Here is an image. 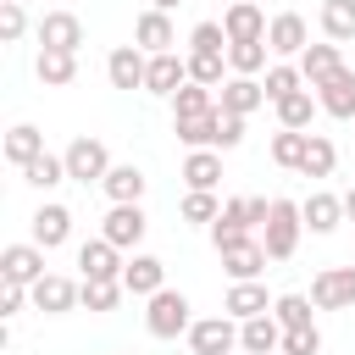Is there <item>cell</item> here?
<instances>
[{
  "instance_id": "7",
  "label": "cell",
  "mask_w": 355,
  "mask_h": 355,
  "mask_svg": "<svg viewBox=\"0 0 355 355\" xmlns=\"http://www.w3.org/2000/svg\"><path fill=\"white\" fill-rule=\"evenodd\" d=\"M39 277H50L39 244H6V250H0V283H22V288H33Z\"/></svg>"
},
{
  "instance_id": "39",
  "label": "cell",
  "mask_w": 355,
  "mask_h": 355,
  "mask_svg": "<svg viewBox=\"0 0 355 355\" xmlns=\"http://www.w3.org/2000/svg\"><path fill=\"white\" fill-rule=\"evenodd\" d=\"M272 316H277L283 333L288 327H311V294H277L272 300Z\"/></svg>"
},
{
  "instance_id": "13",
  "label": "cell",
  "mask_w": 355,
  "mask_h": 355,
  "mask_svg": "<svg viewBox=\"0 0 355 355\" xmlns=\"http://www.w3.org/2000/svg\"><path fill=\"white\" fill-rule=\"evenodd\" d=\"M144 72H150V55H144L139 44H116V50L105 55L111 89H144Z\"/></svg>"
},
{
  "instance_id": "19",
  "label": "cell",
  "mask_w": 355,
  "mask_h": 355,
  "mask_svg": "<svg viewBox=\"0 0 355 355\" xmlns=\"http://www.w3.org/2000/svg\"><path fill=\"white\" fill-rule=\"evenodd\" d=\"M122 288L128 294H161L166 288V261L161 255H128V266H122Z\"/></svg>"
},
{
  "instance_id": "2",
  "label": "cell",
  "mask_w": 355,
  "mask_h": 355,
  "mask_svg": "<svg viewBox=\"0 0 355 355\" xmlns=\"http://www.w3.org/2000/svg\"><path fill=\"white\" fill-rule=\"evenodd\" d=\"M194 305H189V294H178V288H161V294H150V311H144V327L155 333V338H178V333H189L194 327V316H189Z\"/></svg>"
},
{
  "instance_id": "40",
  "label": "cell",
  "mask_w": 355,
  "mask_h": 355,
  "mask_svg": "<svg viewBox=\"0 0 355 355\" xmlns=\"http://www.w3.org/2000/svg\"><path fill=\"white\" fill-rule=\"evenodd\" d=\"M189 50H194V55H227V33H222V22H194Z\"/></svg>"
},
{
  "instance_id": "35",
  "label": "cell",
  "mask_w": 355,
  "mask_h": 355,
  "mask_svg": "<svg viewBox=\"0 0 355 355\" xmlns=\"http://www.w3.org/2000/svg\"><path fill=\"white\" fill-rule=\"evenodd\" d=\"M261 89H266V100L277 105V100H288L294 89H305V72H300V67H288V61H277V67H266Z\"/></svg>"
},
{
  "instance_id": "3",
  "label": "cell",
  "mask_w": 355,
  "mask_h": 355,
  "mask_svg": "<svg viewBox=\"0 0 355 355\" xmlns=\"http://www.w3.org/2000/svg\"><path fill=\"white\" fill-rule=\"evenodd\" d=\"M61 161H67V178H72V183H105V172L116 166V161H111V150H105L100 139H89V133H83V139H72Z\"/></svg>"
},
{
  "instance_id": "8",
  "label": "cell",
  "mask_w": 355,
  "mask_h": 355,
  "mask_svg": "<svg viewBox=\"0 0 355 355\" xmlns=\"http://www.w3.org/2000/svg\"><path fill=\"white\" fill-rule=\"evenodd\" d=\"M233 344H239V322L233 316H200L189 327V349L194 355H233Z\"/></svg>"
},
{
  "instance_id": "23",
  "label": "cell",
  "mask_w": 355,
  "mask_h": 355,
  "mask_svg": "<svg viewBox=\"0 0 355 355\" xmlns=\"http://www.w3.org/2000/svg\"><path fill=\"white\" fill-rule=\"evenodd\" d=\"M144 183H150V178H144L133 161H116V166L105 172V183H100V189L111 194V205H139V200H144Z\"/></svg>"
},
{
  "instance_id": "17",
  "label": "cell",
  "mask_w": 355,
  "mask_h": 355,
  "mask_svg": "<svg viewBox=\"0 0 355 355\" xmlns=\"http://www.w3.org/2000/svg\"><path fill=\"white\" fill-rule=\"evenodd\" d=\"M261 105H266L261 78H227V83L216 89V111H227V116H250V111H261Z\"/></svg>"
},
{
  "instance_id": "4",
  "label": "cell",
  "mask_w": 355,
  "mask_h": 355,
  "mask_svg": "<svg viewBox=\"0 0 355 355\" xmlns=\"http://www.w3.org/2000/svg\"><path fill=\"white\" fill-rule=\"evenodd\" d=\"M311 305L316 311H349L355 305V266H322L311 277Z\"/></svg>"
},
{
  "instance_id": "11",
  "label": "cell",
  "mask_w": 355,
  "mask_h": 355,
  "mask_svg": "<svg viewBox=\"0 0 355 355\" xmlns=\"http://www.w3.org/2000/svg\"><path fill=\"white\" fill-rule=\"evenodd\" d=\"M266 11L255 6V0H233L227 6V17H222V33H227V44H255V39H266Z\"/></svg>"
},
{
  "instance_id": "34",
  "label": "cell",
  "mask_w": 355,
  "mask_h": 355,
  "mask_svg": "<svg viewBox=\"0 0 355 355\" xmlns=\"http://www.w3.org/2000/svg\"><path fill=\"white\" fill-rule=\"evenodd\" d=\"M305 144H311V133L277 128V133H272V161H277V166H288V172H300V166H305Z\"/></svg>"
},
{
  "instance_id": "33",
  "label": "cell",
  "mask_w": 355,
  "mask_h": 355,
  "mask_svg": "<svg viewBox=\"0 0 355 355\" xmlns=\"http://www.w3.org/2000/svg\"><path fill=\"white\" fill-rule=\"evenodd\" d=\"M322 33L333 44L355 39V0H322Z\"/></svg>"
},
{
  "instance_id": "5",
  "label": "cell",
  "mask_w": 355,
  "mask_h": 355,
  "mask_svg": "<svg viewBox=\"0 0 355 355\" xmlns=\"http://www.w3.org/2000/svg\"><path fill=\"white\" fill-rule=\"evenodd\" d=\"M78 266H83V283H122V250L111 239H83L78 244Z\"/></svg>"
},
{
  "instance_id": "51",
  "label": "cell",
  "mask_w": 355,
  "mask_h": 355,
  "mask_svg": "<svg viewBox=\"0 0 355 355\" xmlns=\"http://www.w3.org/2000/svg\"><path fill=\"white\" fill-rule=\"evenodd\" d=\"M277 355H283V349H277Z\"/></svg>"
},
{
  "instance_id": "10",
  "label": "cell",
  "mask_w": 355,
  "mask_h": 355,
  "mask_svg": "<svg viewBox=\"0 0 355 355\" xmlns=\"http://www.w3.org/2000/svg\"><path fill=\"white\" fill-rule=\"evenodd\" d=\"M28 294H33V305H39L44 316H67L72 305H83V283H72V277H61V272L39 277Z\"/></svg>"
},
{
  "instance_id": "24",
  "label": "cell",
  "mask_w": 355,
  "mask_h": 355,
  "mask_svg": "<svg viewBox=\"0 0 355 355\" xmlns=\"http://www.w3.org/2000/svg\"><path fill=\"white\" fill-rule=\"evenodd\" d=\"M300 211H305V227H311V233H333V227L344 222V194L316 189L311 200H300Z\"/></svg>"
},
{
  "instance_id": "38",
  "label": "cell",
  "mask_w": 355,
  "mask_h": 355,
  "mask_svg": "<svg viewBox=\"0 0 355 355\" xmlns=\"http://www.w3.org/2000/svg\"><path fill=\"white\" fill-rule=\"evenodd\" d=\"M22 183H33V189H55V183H67V161L44 150L39 161H28V166H22Z\"/></svg>"
},
{
  "instance_id": "44",
  "label": "cell",
  "mask_w": 355,
  "mask_h": 355,
  "mask_svg": "<svg viewBox=\"0 0 355 355\" xmlns=\"http://www.w3.org/2000/svg\"><path fill=\"white\" fill-rule=\"evenodd\" d=\"M222 216V205H216V194H183V222H216Z\"/></svg>"
},
{
  "instance_id": "28",
  "label": "cell",
  "mask_w": 355,
  "mask_h": 355,
  "mask_svg": "<svg viewBox=\"0 0 355 355\" xmlns=\"http://www.w3.org/2000/svg\"><path fill=\"white\" fill-rule=\"evenodd\" d=\"M39 155H44V133H39L33 122H17V128L6 133V161L22 172V166H28V161H39Z\"/></svg>"
},
{
  "instance_id": "50",
  "label": "cell",
  "mask_w": 355,
  "mask_h": 355,
  "mask_svg": "<svg viewBox=\"0 0 355 355\" xmlns=\"http://www.w3.org/2000/svg\"><path fill=\"white\" fill-rule=\"evenodd\" d=\"M344 216H349V222H355V189H349V194H344Z\"/></svg>"
},
{
  "instance_id": "16",
  "label": "cell",
  "mask_w": 355,
  "mask_h": 355,
  "mask_svg": "<svg viewBox=\"0 0 355 355\" xmlns=\"http://www.w3.org/2000/svg\"><path fill=\"white\" fill-rule=\"evenodd\" d=\"M78 44H83V22L72 11H44L39 17V50H72L78 55Z\"/></svg>"
},
{
  "instance_id": "43",
  "label": "cell",
  "mask_w": 355,
  "mask_h": 355,
  "mask_svg": "<svg viewBox=\"0 0 355 355\" xmlns=\"http://www.w3.org/2000/svg\"><path fill=\"white\" fill-rule=\"evenodd\" d=\"M283 355H322L316 322H311V327H288V333H283Z\"/></svg>"
},
{
  "instance_id": "47",
  "label": "cell",
  "mask_w": 355,
  "mask_h": 355,
  "mask_svg": "<svg viewBox=\"0 0 355 355\" xmlns=\"http://www.w3.org/2000/svg\"><path fill=\"white\" fill-rule=\"evenodd\" d=\"M233 144H244V116H227L222 111V150H233Z\"/></svg>"
},
{
  "instance_id": "26",
  "label": "cell",
  "mask_w": 355,
  "mask_h": 355,
  "mask_svg": "<svg viewBox=\"0 0 355 355\" xmlns=\"http://www.w3.org/2000/svg\"><path fill=\"white\" fill-rule=\"evenodd\" d=\"M222 311H227L233 322H250V316H266V311H272V300H266V288H261V283H233V288H227V300H222Z\"/></svg>"
},
{
  "instance_id": "25",
  "label": "cell",
  "mask_w": 355,
  "mask_h": 355,
  "mask_svg": "<svg viewBox=\"0 0 355 355\" xmlns=\"http://www.w3.org/2000/svg\"><path fill=\"white\" fill-rule=\"evenodd\" d=\"M172 133H178L189 150H222V111H211V116H189V122H172Z\"/></svg>"
},
{
  "instance_id": "36",
  "label": "cell",
  "mask_w": 355,
  "mask_h": 355,
  "mask_svg": "<svg viewBox=\"0 0 355 355\" xmlns=\"http://www.w3.org/2000/svg\"><path fill=\"white\" fill-rule=\"evenodd\" d=\"M333 166H338V150H333V139L327 133H311V144H305V178H333Z\"/></svg>"
},
{
  "instance_id": "9",
  "label": "cell",
  "mask_w": 355,
  "mask_h": 355,
  "mask_svg": "<svg viewBox=\"0 0 355 355\" xmlns=\"http://www.w3.org/2000/svg\"><path fill=\"white\" fill-rule=\"evenodd\" d=\"M216 255H222V272H227L233 283H255V277L266 272V261H272L261 239H239V244H227V250H216Z\"/></svg>"
},
{
  "instance_id": "20",
  "label": "cell",
  "mask_w": 355,
  "mask_h": 355,
  "mask_svg": "<svg viewBox=\"0 0 355 355\" xmlns=\"http://www.w3.org/2000/svg\"><path fill=\"white\" fill-rule=\"evenodd\" d=\"M239 349H244V355H277V349H283V327H277V316L266 311V316L239 322Z\"/></svg>"
},
{
  "instance_id": "31",
  "label": "cell",
  "mask_w": 355,
  "mask_h": 355,
  "mask_svg": "<svg viewBox=\"0 0 355 355\" xmlns=\"http://www.w3.org/2000/svg\"><path fill=\"white\" fill-rule=\"evenodd\" d=\"M211 111H216V89H205V83H183V89L172 94V122L211 116Z\"/></svg>"
},
{
  "instance_id": "22",
  "label": "cell",
  "mask_w": 355,
  "mask_h": 355,
  "mask_svg": "<svg viewBox=\"0 0 355 355\" xmlns=\"http://www.w3.org/2000/svg\"><path fill=\"white\" fill-rule=\"evenodd\" d=\"M183 183H189V194H216V183H222V150H189Z\"/></svg>"
},
{
  "instance_id": "6",
  "label": "cell",
  "mask_w": 355,
  "mask_h": 355,
  "mask_svg": "<svg viewBox=\"0 0 355 355\" xmlns=\"http://www.w3.org/2000/svg\"><path fill=\"white\" fill-rule=\"evenodd\" d=\"M144 233H150L144 205H111V211H105V222H100V239H111L116 250H139V244H144Z\"/></svg>"
},
{
  "instance_id": "45",
  "label": "cell",
  "mask_w": 355,
  "mask_h": 355,
  "mask_svg": "<svg viewBox=\"0 0 355 355\" xmlns=\"http://www.w3.org/2000/svg\"><path fill=\"white\" fill-rule=\"evenodd\" d=\"M22 28H28L22 0H0V39H6V44H17V39H22Z\"/></svg>"
},
{
  "instance_id": "37",
  "label": "cell",
  "mask_w": 355,
  "mask_h": 355,
  "mask_svg": "<svg viewBox=\"0 0 355 355\" xmlns=\"http://www.w3.org/2000/svg\"><path fill=\"white\" fill-rule=\"evenodd\" d=\"M266 39H255V44H227V67H233V78H255L261 67H266Z\"/></svg>"
},
{
  "instance_id": "30",
  "label": "cell",
  "mask_w": 355,
  "mask_h": 355,
  "mask_svg": "<svg viewBox=\"0 0 355 355\" xmlns=\"http://www.w3.org/2000/svg\"><path fill=\"white\" fill-rule=\"evenodd\" d=\"M294 67H300V72H305V83H311V89H316V83H322V78H333V72H338V67H344V55H338V44H333V39H327V44H311V50H305V55H300V61H294Z\"/></svg>"
},
{
  "instance_id": "48",
  "label": "cell",
  "mask_w": 355,
  "mask_h": 355,
  "mask_svg": "<svg viewBox=\"0 0 355 355\" xmlns=\"http://www.w3.org/2000/svg\"><path fill=\"white\" fill-rule=\"evenodd\" d=\"M244 211H250V227H266V216H272V200L250 194V200H244Z\"/></svg>"
},
{
  "instance_id": "42",
  "label": "cell",
  "mask_w": 355,
  "mask_h": 355,
  "mask_svg": "<svg viewBox=\"0 0 355 355\" xmlns=\"http://www.w3.org/2000/svg\"><path fill=\"white\" fill-rule=\"evenodd\" d=\"M122 294H128L122 283H83V311H116Z\"/></svg>"
},
{
  "instance_id": "29",
  "label": "cell",
  "mask_w": 355,
  "mask_h": 355,
  "mask_svg": "<svg viewBox=\"0 0 355 355\" xmlns=\"http://www.w3.org/2000/svg\"><path fill=\"white\" fill-rule=\"evenodd\" d=\"M239 239H250V211H244V200H227L222 216L211 222V244L227 250V244H239Z\"/></svg>"
},
{
  "instance_id": "49",
  "label": "cell",
  "mask_w": 355,
  "mask_h": 355,
  "mask_svg": "<svg viewBox=\"0 0 355 355\" xmlns=\"http://www.w3.org/2000/svg\"><path fill=\"white\" fill-rule=\"evenodd\" d=\"M172 6H183V0H150V11H172Z\"/></svg>"
},
{
  "instance_id": "21",
  "label": "cell",
  "mask_w": 355,
  "mask_h": 355,
  "mask_svg": "<svg viewBox=\"0 0 355 355\" xmlns=\"http://www.w3.org/2000/svg\"><path fill=\"white\" fill-rule=\"evenodd\" d=\"M133 44H139L144 55H166V50L178 44V33H172V17H166V11H144V17L133 22Z\"/></svg>"
},
{
  "instance_id": "15",
  "label": "cell",
  "mask_w": 355,
  "mask_h": 355,
  "mask_svg": "<svg viewBox=\"0 0 355 355\" xmlns=\"http://www.w3.org/2000/svg\"><path fill=\"white\" fill-rule=\"evenodd\" d=\"M316 105H322L327 116L349 122V116H355V72H349V67H338L333 78H322V83H316Z\"/></svg>"
},
{
  "instance_id": "46",
  "label": "cell",
  "mask_w": 355,
  "mask_h": 355,
  "mask_svg": "<svg viewBox=\"0 0 355 355\" xmlns=\"http://www.w3.org/2000/svg\"><path fill=\"white\" fill-rule=\"evenodd\" d=\"M22 300H33L22 283H0V316H17V311H22Z\"/></svg>"
},
{
  "instance_id": "27",
  "label": "cell",
  "mask_w": 355,
  "mask_h": 355,
  "mask_svg": "<svg viewBox=\"0 0 355 355\" xmlns=\"http://www.w3.org/2000/svg\"><path fill=\"white\" fill-rule=\"evenodd\" d=\"M33 72H39L44 89H67V83L78 78V55H72V50H39Z\"/></svg>"
},
{
  "instance_id": "1",
  "label": "cell",
  "mask_w": 355,
  "mask_h": 355,
  "mask_svg": "<svg viewBox=\"0 0 355 355\" xmlns=\"http://www.w3.org/2000/svg\"><path fill=\"white\" fill-rule=\"evenodd\" d=\"M300 233H305V211L294 205V200H272V216H266V255L272 261H288L294 250H300Z\"/></svg>"
},
{
  "instance_id": "18",
  "label": "cell",
  "mask_w": 355,
  "mask_h": 355,
  "mask_svg": "<svg viewBox=\"0 0 355 355\" xmlns=\"http://www.w3.org/2000/svg\"><path fill=\"white\" fill-rule=\"evenodd\" d=\"M67 239H72V211L55 205V200H44V205L33 211V244H39V250H61Z\"/></svg>"
},
{
  "instance_id": "41",
  "label": "cell",
  "mask_w": 355,
  "mask_h": 355,
  "mask_svg": "<svg viewBox=\"0 0 355 355\" xmlns=\"http://www.w3.org/2000/svg\"><path fill=\"white\" fill-rule=\"evenodd\" d=\"M222 67H227V55H194V50H189V83L222 89V83H227V78H222Z\"/></svg>"
},
{
  "instance_id": "12",
  "label": "cell",
  "mask_w": 355,
  "mask_h": 355,
  "mask_svg": "<svg viewBox=\"0 0 355 355\" xmlns=\"http://www.w3.org/2000/svg\"><path fill=\"white\" fill-rule=\"evenodd\" d=\"M266 44H272V55H305V50H311L305 17H300V11H277L272 28H266Z\"/></svg>"
},
{
  "instance_id": "32",
  "label": "cell",
  "mask_w": 355,
  "mask_h": 355,
  "mask_svg": "<svg viewBox=\"0 0 355 355\" xmlns=\"http://www.w3.org/2000/svg\"><path fill=\"white\" fill-rule=\"evenodd\" d=\"M316 111H322V105H316V94H311V89H294L288 100H277V122H283V128H294V133H305Z\"/></svg>"
},
{
  "instance_id": "14",
  "label": "cell",
  "mask_w": 355,
  "mask_h": 355,
  "mask_svg": "<svg viewBox=\"0 0 355 355\" xmlns=\"http://www.w3.org/2000/svg\"><path fill=\"white\" fill-rule=\"evenodd\" d=\"M183 83H189V55H178V50H166V55H150V72H144V89H150V94L172 100Z\"/></svg>"
}]
</instances>
